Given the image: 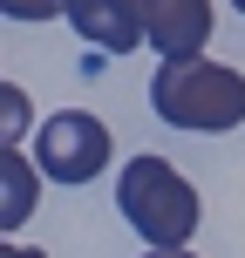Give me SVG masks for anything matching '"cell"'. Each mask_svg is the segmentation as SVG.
<instances>
[{
	"mask_svg": "<svg viewBox=\"0 0 245 258\" xmlns=\"http://www.w3.org/2000/svg\"><path fill=\"white\" fill-rule=\"evenodd\" d=\"M116 211H123L129 231L150 238V251H184L191 231H198V218H205L191 177H177V163H164V156H129L123 163Z\"/></svg>",
	"mask_w": 245,
	"mask_h": 258,
	"instance_id": "1",
	"label": "cell"
},
{
	"mask_svg": "<svg viewBox=\"0 0 245 258\" xmlns=\"http://www.w3.org/2000/svg\"><path fill=\"white\" fill-rule=\"evenodd\" d=\"M150 109L164 116L170 129H198V136H211V129H238L245 122V75L225 61H164L150 75Z\"/></svg>",
	"mask_w": 245,
	"mask_h": 258,
	"instance_id": "2",
	"label": "cell"
},
{
	"mask_svg": "<svg viewBox=\"0 0 245 258\" xmlns=\"http://www.w3.org/2000/svg\"><path fill=\"white\" fill-rule=\"evenodd\" d=\"M34 163H41V177H55V183H89L95 170H109V129L95 122L89 109H62V116L41 122Z\"/></svg>",
	"mask_w": 245,
	"mask_h": 258,
	"instance_id": "3",
	"label": "cell"
},
{
	"mask_svg": "<svg viewBox=\"0 0 245 258\" xmlns=\"http://www.w3.org/2000/svg\"><path fill=\"white\" fill-rule=\"evenodd\" d=\"M143 21V41H150L164 61H198L211 41V0H129Z\"/></svg>",
	"mask_w": 245,
	"mask_h": 258,
	"instance_id": "4",
	"label": "cell"
},
{
	"mask_svg": "<svg viewBox=\"0 0 245 258\" xmlns=\"http://www.w3.org/2000/svg\"><path fill=\"white\" fill-rule=\"evenodd\" d=\"M68 27L103 54H129L143 41V21H136L129 0H68Z\"/></svg>",
	"mask_w": 245,
	"mask_h": 258,
	"instance_id": "5",
	"label": "cell"
},
{
	"mask_svg": "<svg viewBox=\"0 0 245 258\" xmlns=\"http://www.w3.org/2000/svg\"><path fill=\"white\" fill-rule=\"evenodd\" d=\"M34 177H41V163H27L21 150H0V224H7V238H14V224L34 218Z\"/></svg>",
	"mask_w": 245,
	"mask_h": 258,
	"instance_id": "6",
	"label": "cell"
},
{
	"mask_svg": "<svg viewBox=\"0 0 245 258\" xmlns=\"http://www.w3.org/2000/svg\"><path fill=\"white\" fill-rule=\"evenodd\" d=\"M27 116H34V109H27V95L7 82V89H0V136H7L0 150H21V129H27Z\"/></svg>",
	"mask_w": 245,
	"mask_h": 258,
	"instance_id": "7",
	"label": "cell"
},
{
	"mask_svg": "<svg viewBox=\"0 0 245 258\" xmlns=\"http://www.w3.org/2000/svg\"><path fill=\"white\" fill-rule=\"evenodd\" d=\"M0 14L7 21H55V14H68V0H0Z\"/></svg>",
	"mask_w": 245,
	"mask_h": 258,
	"instance_id": "8",
	"label": "cell"
},
{
	"mask_svg": "<svg viewBox=\"0 0 245 258\" xmlns=\"http://www.w3.org/2000/svg\"><path fill=\"white\" fill-rule=\"evenodd\" d=\"M0 258H48V251H34V245H14V238H7V251H0Z\"/></svg>",
	"mask_w": 245,
	"mask_h": 258,
	"instance_id": "9",
	"label": "cell"
},
{
	"mask_svg": "<svg viewBox=\"0 0 245 258\" xmlns=\"http://www.w3.org/2000/svg\"><path fill=\"white\" fill-rule=\"evenodd\" d=\"M143 258H191V251H143Z\"/></svg>",
	"mask_w": 245,
	"mask_h": 258,
	"instance_id": "10",
	"label": "cell"
},
{
	"mask_svg": "<svg viewBox=\"0 0 245 258\" xmlns=\"http://www.w3.org/2000/svg\"><path fill=\"white\" fill-rule=\"evenodd\" d=\"M232 7H238V14H245V0H232Z\"/></svg>",
	"mask_w": 245,
	"mask_h": 258,
	"instance_id": "11",
	"label": "cell"
}]
</instances>
